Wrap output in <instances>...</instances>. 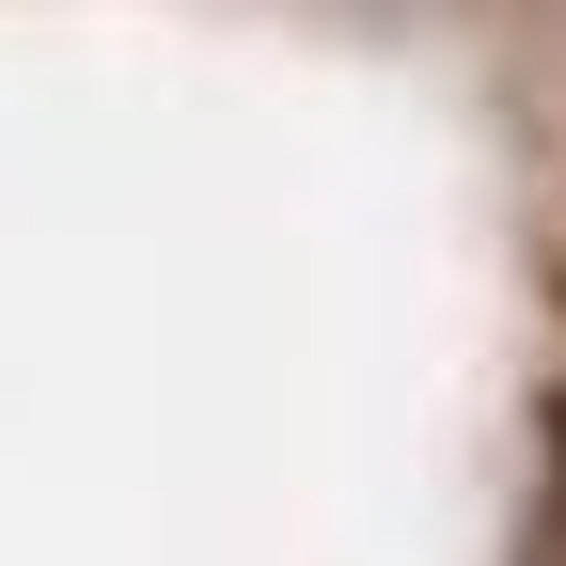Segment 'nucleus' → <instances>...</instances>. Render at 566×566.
Here are the masks:
<instances>
[{"instance_id":"nucleus-1","label":"nucleus","mask_w":566,"mask_h":566,"mask_svg":"<svg viewBox=\"0 0 566 566\" xmlns=\"http://www.w3.org/2000/svg\"><path fill=\"white\" fill-rule=\"evenodd\" d=\"M551 566H566V488H551Z\"/></svg>"}]
</instances>
